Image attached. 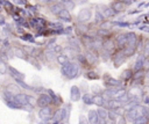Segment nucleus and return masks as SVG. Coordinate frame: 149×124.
<instances>
[{"instance_id": "27", "label": "nucleus", "mask_w": 149, "mask_h": 124, "mask_svg": "<svg viewBox=\"0 0 149 124\" xmlns=\"http://www.w3.org/2000/svg\"><path fill=\"white\" fill-rule=\"evenodd\" d=\"M56 60H57L58 64H61V66L64 65V64H66L68 61H70V60H69V57H68L65 53H58V54L56 56Z\"/></svg>"}, {"instance_id": "41", "label": "nucleus", "mask_w": 149, "mask_h": 124, "mask_svg": "<svg viewBox=\"0 0 149 124\" xmlns=\"http://www.w3.org/2000/svg\"><path fill=\"white\" fill-rule=\"evenodd\" d=\"M51 99H52V104H55V105H59V104H62V103H63L62 97H61L59 95H57V94H55Z\"/></svg>"}, {"instance_id": "37", "label": "nucleus", "mask_w": 149, "mask_h": 124, "mask_svg": "<svg viewBox=\"0 0 149 124\" xmlns=\"http://www.w3.org/2000/svg\"><path fill=\"white\" fill-rule=\"evenodd\" d=\"M122 50H123V52H125V54H126L127 57L133 56V54L135 53V51H136V49H135V48H132V46H126V48L122 49Z\"/></svg>"}, {"instance_id": "50", "label": "nucleus", "mask_w": 149, "mask_h": 124, "mask_svg": "<svg viewBox=\"0 0 149 124\" xmlns=\"http://www.w3.org/2000/svg\"><path fill=\"white\" fill-rule=\"evenodd\" d=\"M116 1H120V2H122V3H125V5L127 6V7H128V6H130V5H132V3L134 2L133 0H116Z\"/></svg>"}, {"instance_id": "10", "label": "nucleus", "mask_w": 149, "mask_h": 124, "mask_svg": "<svg viewBox=\"0 0 149 124\" xmlns=\"http://www.w3.org/2000/svg\"><path fill=\"white\" fill-rule=\"evenodd\" d=\"M114 42H115V45L118 46V49L122 50L127 46V35L126 32H120L115 36L114 38Z\"/></svg>"}, {"instance_id": "56", "label": "nucleus", "mask_w": 149, "mask_h": 124, "mask_svg": "<svg viewBox=\"0 0 149 124\" xmlns=\"http://www.w3.org/2000/svg\"><path fill=\"white\" fill-rule=\"evenodd\" d=\"M40 124H49V122H48V121H42Z\"/></svg>"}, {"instance_id": "1", "label": "nucleus", "mask_w": 149, "mask_h": 124, "mask_svg": "<svg viewBox=\"0 0 149 124\" xmlns=\"http://www.w3.org/2000/svg\"><path fill=\"white\" fill-rule=\"evenodd\" d=\"M79 71H80L79 64H77L74 61H68L66 64L61 66L62 74L64 75V78H66L69 80L76 79L78 76V74H79Z\"/></svg>"}, {"instance_id": "33", "label": "nucleus", "mask_w": 149, "mask_h": 124, "mask_svg": "<svg viewBox=\"0 0 149 124\" xmlns=\"http://www.w3.org/2000/svg\"><path fill=\"white\" fill-rule=\"evenodd\" d=\"M130 78H133V71L130 68H127L121 73V80H128Z\"/></svg>"}, {"instance_id": "17", "label": "nucleus", "mask_w": 149, "mask_h": 124, "mask_svg": "<svg viewBox=\"0 0 149 124\" xmlns=\"http://www.w3.org/2000/svg\"><path fill=\"white\" fill-rule=\"evenodd\" d=\"M5 92H7V93H9V94H12V95H14V96L21 94V92H20V87H19L17 85H14V83H9V85H7Z\"/></svg>"}, {"instance_id": "36", "label": "nucleus", "mask_w": 149, "mask_h": 124, "mask_svg": "<svg viewBox=\"0 0 149 124\" xmlns=\"http://www.w3.org/2000/svg\"><path fill=\"white\" fill-rule=\"evenodd\" d=\"M43 54L45 56V58H47L48 60H54V59H56V57H55V52H54V51H51V50L45 49V50H44V52H43Z\"/></svg>"}, {"instance_id": "42", "label": "nucleus", "mask_w": 149, "mask_h": 124, "mask_svg": "<svg viewBox=\"0 0 149 124\" xmlns=\"http://www.w3.org/2000/svg\"><path fill=\"white\" fill-rule=\"evenodd\" d=\"M83 101H84V103L85 104H87V105H90V104H92V95L91 94H84V96H83Z\"/></svg>"}, {"instance_id": "39", "label": "nucleus", "mask_w": 149, "mask_h": 124, "mask_svg": "<svg viewBox=\"0 0 149 124\" xmlns=\"http://www.w3.org/2000/svg\"><path fill=\"white\" fill-rule=\"evenodd\" d=\"M118 117V112L116 110H107V118L111 121H116Z\"/></svg>"}, {"instance_id": "2", "label": "nucleus", "mask_w": 149, "mask_h": 124, "mask_svg": "<svg viewBox=\"0 0 149 124\" xmlns=\"http://www.w3.org/2000/svg\"><path fill=\"white\" fill-rule=\"evenodd\" d=\"M143 115H144V105H141V104H136L135 107L130 108L127 111V117L130 121H135L136 118H139Z\"/></svg>"}, {"instance_id": "55", "label": "nucleus", "mask_w": 149, "mask_h": 124, "mask_svg": "<svg viewBox=\"0 0 149 124\" xmlns=\"http://www.w3.org/2000/svg\"><path fill=\"white\" fill-rule=\"evenodd\" d=\"M76 1H78L79 3H84V2H86L87 0H76Z\"/></svg>"}, {"instance_id": "14", "label": "nucleus", "mask_w": 149, "mask_h": 124, "mask_svg": "<svg viewBox=\"0 0 149 124\" xmlns=\"http://www.w3.org/2000/svg\"><path fill=\"white\" fill-rule=\"evenodd\" d=\"M80 99V89L77 86H72L70 89V100L72 102H77Z\"/></svg>"}, {"instance_id": "53", "label": "nucleus", "mask_w": 149, "mask_h": 124, "mask_svg": "<svg viewBox=\"0 0 149 124\" xmlns=\"http://www.w3.org/2000/svg\"><path fill=\"white\" fill-rule=\"evenodd\" d=\"M38 1H41V2H44V3H49V2H51V1H55V0H38Z\"/></svg>"}, {"instance_id": "30", "label": "nucleus", "mask_w": 149, "mask_h": 124, "mask_svg": "<svg viewBox=\"0 0 149 124\" xmlns=\"http://www.w3.org/2000/svg\"><path fill=\"white\" fill-rule=\"evenodd\" d=\"M97 115H98V118H107V109H105L104 107H99L97 110H95Z\"/></svg>"}, {"instance_id": "3", "label": "nucleus", "mask_w": 149, "mask_h": 124, "mask_svg": "<svg viewBox=\"0 0 149 124\" xmlns=\"http://www.w3.org/2000/svg\"><path fill=\"white\" fill-rule=\"evenodd\" d=\"M127 58H128V57L125 54L123 50H120V49L115 50V52L113 53V57H112L114 67H115V68H116V67H120V66L127 60Z\"/></svg>"}, {"instance_id": "22", "label": "nucleus", "mask_w": 149, "mask_h": 124, "mask_svg": "<svg viewBox=\"0 0 149 124\" xmlns=\"http://www.w3.org/2000/svg\"><path fill=\"white\" fill-rule=\"evenodd\" d=\"M147 57H144L143 54H140L139 57H137V59H136V61H135V64H134V71L136 72V71H140V70H143V61H144V59H146Z\"/></svg>"}, {"instance_id": "46", "label": "nucleus", "mask_w": 149, "mask_h": 124, "mask_svg": "<svg viewBox=\"0 0 149 124\" xmlns=\"http://www.w3.org/2000/svg\"><path fill=\"white\" fill-rule=\"evenodd\" d=\"M114 25H119V27H122V28H126V27H129L130 24L128 22H113Z\"/></svg>"}, {"instance_id": "19", "label": "nucleus", "mask_w": 149, "mask_h": 124, "mask_svg": "<svg viewBox=\"0 0 149 124\" xmlns=\"http://www.w3.org/2000/svg\"><path fill=\"white\" fill-rule=\"evenodd\" d=\"M63 9H64V7H63V5H62L61 2H56V3H52V5L50 6V13L54 14V15H56V16H58V14H59Z\"/></svg>"}, {"instance_id": "58", "label": "nucleus", "mask_w": 149, "mask_h": 124, "mask_svg": "<svg viewBox=\"0 0 149 124\" xmlns=\"http://www.w3.org/2000/svg\"><path fill=\"white\" fill-rule=\"evenodd\" d=\"M59 124H64V123H63V122H61V123H59Z\"/></svg>"}, {"instance_id": "43", "label": "nucleus", "mask_w": 149, "mask_h": 124, "mask_svg": "<svg viewBox=\"0 0 149 124\" xmlns=\"http://www.w3.org/2000/svg\"><path fill=\"white\" fill-rule=\"evenodd\" d=\"M94 19H95V20H94V22H95V23H99V24H101V23L105 21V19H104V17H102V16H101V15H100L98 12H95Z\"/></svg>"}, {"instance_id": "21", "label": "nucleus", "mask_w": 149, "mask_h": 124, "mask_svg": "<svg viewBox=\"0 0 149 124\" xmlns=\"http://www.w3.org/2000/svg\"><path fill=\"white\" fill-rule=\"evenodd\" d=\"M84 56H85L86 63H87L88 65H93V64H95L97 60H98V57H97V54H94L93 51H87L86 54H84Z\"/></svg>"}, {"instance_id": "34", "label": "nucleus", "mask_w": 149, "mask_h": 124, "mask_svg": "<svg viewBox=\"0 0 149 124\" xmlns=\"http://www.w3.org/2000/svg\"><path fill=\"white\" fill-rule=\"evenodd\" d=\"M144 57H149V39H146L142 45V53Z\"/></svg>"}, {"instance_id": "40", "label": "nucleus", "mask_w": 149, "mask_h": 124, "mask_svg": "<svg viewBox=\"0 0 149 124\" xmlns=\"http://www.w3.org/2000/svg\"><path fill=\"white\" fill-rule=\"evenodd\" d=\"M7 72H8V65L6 64L5 60H0V73L6 74Z\"/></svg>"}, {"instance_id": "5", "label": "nucleus", "mask_w": 149, "mask_h": 124, "mask_svg": "<svg viewBox=\"0 0 149 124\" xmlns=\"http://www.w3.org/2000/svg\"><path fill=\"white\" fill-rule=\"evenodd\" d=\"M69 117V110L68 108H59L52 114V122H63Z\"/></svg>"}, {"instance_id": "12", "label": "nucleus", "mask_w": 149, "mask_h": 124, "mask_svg": "<svg viewBox=\"0 0 149 124\" xmlns=\"http://www.w3.org/2000/svg\"><path fill=\"white\" fill-rule=\"evenodd\" d=\"M127 35V46H132L136 49V43H137V35L133 31L126 32Z\"/></svg>"}, {"instance_id": "45", "label": "nucleus", "mask_w": 149, "mask_h": 124, "mask_svg": "<svg viewBox=\"0 0 149 124\" xmlns=\"http://www.w3.org/2000/svg\"><path fill=\"white\" fill-rule=\"evenodd\" d=\"M27 101H28V104L29 105H33L34 107V104H36V100L31 95H27Z\"/></svg>"}, {"instance_id": "18", "label": "nucleus", "mask_w": 149, "mask_h": 124, "mask_svg": "<svg viewBox=\"0 0 149 124\" xmlns=\"http://www.w3.org/2000/svg\"><path fill=\"white\" fill-rule=\"evenodd\" d=\"M92 104H95L98 107H104L106 104V101L101 94H95L94 96H92Z\"/></svg>"}, {"instance_id": "51", "label": "nucleus", "mask_w": 149, "mask_h": 124, "mask_svg": "<svg viewBox=\"0 0 149 124\" xmlns=\"http://www.w3.org/2000/svg\"><path fill=\"white\" fill-rule=\"evenodd\" d=\"M95 124H107V119H105V118H98V121H97Z\"/></svg>"}, {"instance_id": "32", "label": "nucleus", "mask_w": 149, "mask_h": 124, "mask_svg": "<svg viewBox=\"0 0 149 124\" xmlns=\"http://www.w3.org/2000/svg\"><path fill=\"white\" fill-rule=\"evenodd\" d=\"M133 124H149V117L143 115V116L136 118L135 121H133Z\"/></svg>"}, {"instance_id": "28", "label": "nucleus", "mask_w": 149, "mask_h": 124, "mask_svg": "<svg viewBox=\"0 0 149 124\" xmlns=\"http://www.w3.org/2000/svg\"><path fill=\"white\" fill-rule=\"evenodd\" d=\"M144 75H146V71L140 70V71H136V72L133 73V79L135 81H141L142 79H144Z\"/></svg>"}, {"instance_id": "52", "label": "nucleus", "mask_w": 149, "mask_h": 124, "mask_svg": "<svg viewBox=\"0 0 149 124\" xmlns=\"http://www.w3.org/2000/svg\"><path fill=\"white\" fill-rule=\"evenodd\" d=\"M143 102H144V105H149V96L143 97Z\"/></svg>"}, {"instance_id": "13", "label": "nucleus", "mask_w": 149, "mask_h": 124, "mask_svg": "<svg viewBox=\"0 0 149 124\" xmlns=\"http://www.w3.org/2000/svg\"><path fill=\"white\" fill-rule=\"evenodd\" d=\"M126 8H127V6L122 2H120V1H114L111 5V9L114 12V14H119V13L123 12Z\"/></svg>"}, {"instance_id": "20", "label": "nucleus", "mask_w": 149, "mask_h": 124, "mask_svg": "<svg viewBox=\"0 0 149 124\" xmlns=\"http://www.w3.org/2000/svg\"><path fill=\"white\" fill-rule=\"evenodd\" d=\"M88 30H90V29H88V25H87L86 23H78V25L76 27V32H77V35H79L80 37H81L83 35L87 34Z\"/></svg>"}, {"instance_id": "25", "label": "nucleus", "mask_w": 149, "mask_h": 124, "mask_svg": "<svg viewBox=\"0 0 149 124\" xmlns=\"http://www.w3.org/2000/svg\"><path fill=\"white\" fill-rule=\"evenodd\" d=\"M13 54H14L15 57H17V58L27 59V53H26V52H24V50H23V49H21V48H15V49L13 50Z\"/></svg>"}, {"instance_id": "24", "label": "nucleus", "mask_w": 149, "mask_h": 124, "mask_svg": "<svg viewBox=\"0 0 149 124\" xmlns=\"http://www.w3.org/2000/svg\"><path fill=\"white\" fill-rule=\"evenodd\" d=\"M98 121V115L95 112V110H90L87 114V122L88 124H95Z\"/></svg>"}, {"instance_id": "23", "label": "nucleus", "mask_w": 149, "mask_h": 124, "mask_svg": "<svg viewBox=\"0 0 149 124\" xmlns=\"http://www.w3.org/2000/svg\"><path fill=\"white\" fill-rule=\"evenodd\" d=\"M58 19H59L61 21H64V22H71V14H70V12L63 9V10L58 14Z\"/></svg>"}, {"instance_id": "35", "label": "nucleus", "mask_w": 149, "mask_h": 124, "mask_svg": "<svg viewBox=\"0 0 149 124\" xmlns=\"http://www.w3.org/2000/svg\"><path fill=\"white\" fill-rule=\"evenodd\" d=\"M114 25V23L112 21H104L101 24H100V29H104V30H111L112 27Z\"/></svg>"}, {"instance_id": "31", "label": "nucleus", "mask_w": 149, "mask_h": 124, "mask_svg": "<svg viewBox=\"0 0 149 124\" xmlns=\"http://www.w3.org/2000/svg\"><path fill=\"white\" fill-rule=\"evenodd\" d=\"M127 94H128V96H129V99H130V97H135V96H139L140 94H142V90H141L139 87H134V88H132Z\"/></svg>"}, {"instance_id": "9", "label": "nucleus", "mask_w": 149, "mask_h": 124, "mask_svg": "<svg viewBox=\"0 0 149 124\" xmlns=\"http://www.w3.org/2000/svg\"><path fill=\"white\" fill-rule=\"evenodd\" d=\"M52 103V99L48 95V94H40V96L36 100V104L40 108H44V107H49Z\"/></svg>"}, {"instance_id": "8", "label": "nucleus", "mask_w": 149, "mask_h": 124, "mask_svg": "<svg viewBox=\"0 0 149 124\" xmlns=\"http://www.w3.org/2000/svg\"><path fill=\"white\" fill-rule=\"evenodd\" d=\"M104 83H105V86H107L108 88L121 87V81L114 79V78L111 76L109 74H105V75H104Z\"/></svg>"}, {"instance_id": "6", "label": "nucleus", "mask_w": 149, "mask_h": 124, "mask_svg": "<svg viewBox=\"0 0 149 124\" xmlns=\"http://www.w3.org/2000/svg\"><path fill=\"white\" fill-rule=\"evenodd\" d=\"M95 8H97L95 12H98L104 19H109V17H112V16L115 15L114 12L111 9V7H108V6H106V5L100 3V5H97Z\"/></svg>"}, {"instance_id": "59", "label": "nucleus", "mask_w": 149, "mask_h": 124, "mask_svg": "<svg viewBox=\"0 0 149 124\" xmlns=\"http://www.w3.org/2000/svg\"><path fill=\"white\" fill-rule=\"evenodd\" d=\"M0 60H2V59H1V57H0Z\"/></svg>"}, {"instance_id": "4", "label": "nucleus", "mask_w": 149, "mask_h": 124, "mask_svg": "<svg viewBox=\"0 0 149 124\" xmlns=\"http://www.w3.org/2000/svg\"><path fill=\"white\" fill-rule=\"evenodd\" d=\"M101 49H102V51H105V52H107V53L115 52L116 45H115L114 39H112V38H109V37L104 38L102 42H101Z\"/></svg>"}, {"instance_id": "49", "label": "nucleus", "mask_w": 149, "mask_h": 124, "mask_svg": "<svg viewBox=\"0 0 149 124\" xmlns=\"http://www.w3.org/2000/svg\"><path fill=\"white\" fill-rule=\"evenodd\" d=\"M116 124H127L126 117H125V116H120V117H119V121L116 122Z\"/></svg>"}, {"instance_id": "7", "label": "nucleus", "mask_w": 149, "mask_h": 124, "mask_svg": "<svg viewBox=\"0 0 149 124\" xmlns=\"http://www.w3.org/2000/svg\"><path fill=\"white\" fill-rule=\"evenodd\" d=\"M91 16H92V10L90 8H83V9H80V12L77 15L78 23H86V22H88L91 20Z\"/></svg>"}, {"instance_id": "26", "label": "nucleus", "mask_w": 149, "mask_h": 124, "mask_svg": "<svg viewBox=\"0 0 149 124\" xmlns=\"http://www.w3.org/2000/svg\"><path fill=\"white\" fill-rule=\"evenodd\" d=\"M62 5H63L64 9H65V10H68V12L73 10V9H74V7H76V2H74L73 0H66V1L62 2Z\"/></svg>"}, {"instance_id": "47", "label": "nucleus", "mask_w": 149, "mask_h": 124, "mask_svg": "<svg viewBox=\"0 0 149 124\" xmlns=\"http://www.w3.org/2000/svg\"><path fill=\"white\" fill-rule=\"evenodd\" d=\"M79 124H88V122H87V118H86L85 116L80 115V116H79Z\"/></svg>"}, {"instance_id": "44", "label": "nucleus", "mask_w": 149, "mask_h": 124, "mask_svg": "<svg viewBox=\"0 0 149 124\" xmlns=\"http://www.w3.org/2000/svg\"><path fill=\"white\" fill-rule=\"evenodd\" d=\"M21 39H23V41H30V42H34V38H33V36H31L30 34H23V35H22V37H21Z\"/></svg>"}, {"instance_id": "29", "label": "nucleus", "mask_w": 149, "mask_h": 124, "mask_svg": "<svg viewBox=\"0 0 149 124\" xmlns=\"http://www.w3.org/2000/svg\"><path fill=\"white\" fill-rule=\"evenodd\" d=\"M85 78L88 79V80H98L100 76L95 71H87L86 74H85Z\"/></svg>"}, {"instance_id": "15", "label": "nucleus", "mask_w": 149, "mask_h": 124, "mask_svg": "<svg viewBox=\"0 0 149 124\" xmlns=\"http://www.w3.org/2000/svg\"><path fill=\"white\" fill-rule=\"evenodd\" d=\"M8 72H9V74L14 78V80L16 81V80H24V74L23 73H21V72H19L16 68H14L13 66H8Z\"/></svg>"}, {"instance_id": "38", "label": "nucleus", "mask_w": 149, "mask_h": 124, "mask_svg": "<svg viewBox=\"0 0 149 124\" xmlns=\"http://www.w3.org/2000/svg\"><path fill=\"white\" fill-rule=\"evenodd\" d=\"M16 83H17L20 87H22V88H24V89H27V90H34V87L29 86V85L26 83L23 80H16Z\"/></svg>"}, {"instance_id": "16", "label": "nucleus", "mask_w": 149, "mask_h": 124, "mask_svg": "<svg viewBox=\"0 0 149 124\" xmlns=\"http://www.w3.org/2000/svg\"><path fill=\"white\" fill-rule=\"evenodd\" d=\"M108 110H119L123 104L119 101V100H109V101H106V104Z\"/></svg>"}, {"instance_id": "48", "label": "nucleus", "mask_w": 149, "mask_h": 124, "mask_svg": "<svg viewBox=\"0 0 149 124\" xmlns=\"http://www.w3.org/2000/svg\"><path fill=\"white\" fill-rule=\"evenodd\" d=\"M143 70H144V71L149 70V58H148V57H147V58L144 59V61H143Z\"/></svg>"}, {"instance_id": "11", "label": "nucleus", "mask_w": 149, "mask_h": 124, "mask_svg": "<svg viewBox=\"0 0 149 124\" xmlns=\"http://www.w3.org/2000/svg\"><path fill=\"white\" fill-rule=\"evenodd\" d=\"M52 109L50 107H44V108H40V111H38V117L42 119V121H49L51 117H52Z\"/></svg>"}, {"instance_id": "54", "label": "nucleus", "mask_w": 149, "mask_h": 124, "mask_svg": "<svg viewBox=\"0 0 149 124\" xmlns=\"http://www.w3.org/2000/svg\"><path fill=\"white\" fill-rule=\"evenodd\" d=\"M140 10L139 9H135V10H132V12H129V14H137Z\"/></svg>"}, {"instance_id": "57", "label": "nucleus", "mask_w": 149, "mask_h": 124, "mask_svg": "<svg viewBox=\"0 0 149 124\" xmlns=\"http://www.w3.org/2000/svg\"><path fill=\"white\" fill-rule=\"evenodd\" d=\"M58 1H62V2H64V1H66V0H58Z\"/></svg>"}]
</instances>
